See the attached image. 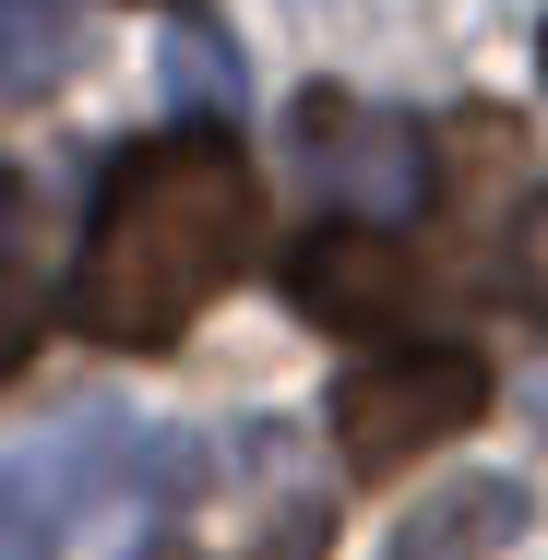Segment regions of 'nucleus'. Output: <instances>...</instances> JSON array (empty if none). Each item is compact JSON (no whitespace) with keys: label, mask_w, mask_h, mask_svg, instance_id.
Returning <instances> with one entry per match:
<instances>
[{"label":"nucleus","mask_w":548,"mask_h":560,"mask_svg":"<svg viewBox=\"0 0 548 560\" xmlns=\"http://www.w3.org/2000/svg\"><path fill=\"white\" fill-rule=\"evenodd\" d=\"M250 238H263L250 155L203 119H179L96 179V215L72 250V323L96 346H179L238 287Z\"/></svg>","instance_id":"f257e3e1"},{"label":"nucleus","mask_w":548,"mask_h":560,"mask_svg":"<svg viewBox=\"0 0 548 560\" xmlns=\"http://www.w3.org/2000/svg\"><path fill=\"white\" fill-rule=\"evenodd\" d=\"M477 418H489V358L477 346H382L334 394V453L358 477H406L418 453L465 442Z\"/></svg>","instance_id":"7ed1b4c3"},{"label":"nucleus","mask_w":548,"mask_h":560,"mask_svg":"<svg viewBox=\"0 0 548 560\" xmlns=\"http://www.w3.org/2000/svg\"><path fill=\"white\" fill-rule=\"evenodd\" d=\"M299 155H311V179L334 203H418L430 191V143L406 119L358 108V96H311L299 108Z\"/></svg>","instance_id":"39448f33"},{"label":"nucleus","mask_w":548,"mask_h":560,"mask_svg":"<svg viewBox=\"0 0 548 560\" xmlns=\"http://www.w3.org/2000/svg\"><path fill=\"white\" fill-rule=\"evenodd\" d=\"M513 537H525V489L513 477H453L382 537V560H501Z\"/></svg>","instance_id":"423d86ee"},{"label":"nucleus","mask_w":548,"mask_h":560,"mask_svg":"<svg viewBox=\"0 0 548 560\" xmlns=\"http://www.w3.org/2000/svg\"><path fill=\"white\" fill-rule=\"evenodd\" d=\"M501 262H513V299H525V311L548 323V191L525 203V215H513V250H501Z\"/></svg>","instance_id":"6e6552de"},{"label":"nucleus","mask_w":548,"mask_h":560,"mask_svg":"<svg viewBox=\"0 0 548 560\" xmlns=\"http://www.w3.org/2000/svg\"><path fill=\"white\" fill-rule=\"evenodd\" d=\"M167 84H179V96H226V108H238V48L179 36V48H167Z\"/></svg>","instance_id":"1a4fd4ad"},{"label":"nucleus","mask_w":548,"mask_h":560,"mask_svg":"<svg viewBox=\"0 0 548 560\" xmlns=\"http://www.w3.org/2000/svg\"><path fill=\"white\" fill-rule=\"evenodd\" d=\"M537 72H548V24H537Z\"/></svg>","instance_id":"9d476101"},{"label":"nucleus","mask_w":548,"mask_h":560,"mask_svg":"<svg viewBox=\"0 0 548 560\" xmlns=\"http://www.w3.org/2000/svg\"><path fill=\"white\" fill-rule=\"evenodd\" d=\"M275 275H287V311L323 323V335H394V323H418V299H430V262H418L394 226H370V215H323Z\"/></svg>","instance_id":"20e7f679"},{"label":"nucleus","mask_w":548,"mask_h":560,"mask_svg":"<svg viewBox=\"0 0 548 560\" xmlns=\"http://www.w3.org/2000/svg\"><path fill=\"white\" fill-rule=\"evenodd\" d=\"M191 489H203V442H179L155 418H119V406H84V418L0 453V560H60L108 525L179 513Z\"/></svg>","instance_id":"f03ea898"},{"label":"nucleus","mask_w":548,"mask_h":560,"mask_svg":"<svg viewBox=\"0 0 548 560\" xmlns=\"http://www.w3.org/2000/svg\"><path fill=\"white\" fill-rule=\"evenodd\" d=\"M84 60V0H0V96H48Z\"/></svg>","instance_id":"0eeeda50"}]
</instances>
